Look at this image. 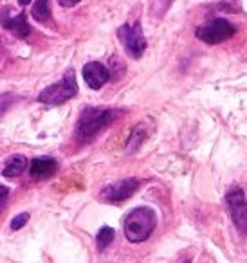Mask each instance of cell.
Listing matches in <instances>:
<instances>
[{
  "mask_svg": "<svg viewBox=\"0 0 247 263\" xmlns=\"http://www.w3.org/2000/svg\"><path fill=\"white\" fill-rule=\"evenodd\" d=\"M119 117V110L105 108V106H87L81 110L76 124V139L80 143H89L98 137L109 124Z\"/></svg>",
  "mask_w": 247,
  "mask_h": 263,
  "instance_id": "1",
  "label": "cell"
},
{
  "mask_svg": "<svg viewBox=\"0 0 247 263\" xmlns=\"http://www.w3.org/2000/svg\"><path fill=\"white\" fill-rule=\"evenodd\" d=\"M157 223L155 211L152 208H135L127 215L123 222L125 236L132 243H141V241L148 240L150 234L153 233Z\"/></svg>",
  "mask_w": 247,
  "mask_h": 263,
  "instance_id": "2",
  "label": "cell"
},
{
  "mask_svg": "<svg viewBox=\"0 0 247 263\" xmlns=\"http://www.w3.org/2000/svg\"><path fill=\"white\" fill-rule=\"evenodd\" d=\"M78 94V83H76V74L73 69H69L63 78L56 83L49 85L47 88L38 94V101L45 103V105H62V103L69 101L70 98Z\"/></svg>",
  "mask_w": 247,
  "mask_h": 263,
  "instance_id": "3",
  "label": "cell"
},
{
  "mask_svg": "<svg viewBox=\"0 0 247 263\" xmlns=\"http://www.w3.org/2000/svg\"><path fill=\"white\" fill-rule=\"evenodd\" d=\"M235 33H236V27L233 26L229 20L213 18V20H209V22L204 24V26L197 27L195 36L199 38L200 42H204V44L215 45V44H222V42L233 38Z\"/></svg>",
  "mask_w": 247,
  "mask_h": 263,
  "instance_id": "4",
  "label": "cell"
},
{
  "mask_svg": "<svg viewBox=\"0 0 247 263\" xmlns=\"http://www.w3.org/2000/svg\"><path fill=\"white\" fill-rule=\"evenodd\" d=\"M225 204H227L229 215L233 223L242 234H247V200L245 195L240 187L233 186L225 195Z\"/></svg>",
  "mask_w": 247,
  "mask_h": 263,
  "instance_id": "5",
  "label": "cell"
},
{
  "mask_svg": "<svg viewBox=\"0 0 247 263\" xmlns=\"http://www.w3.org/2000/svg\"><path fill=\"white\" fill-rule=\"evenodd\" d=\"M117 36L119 40L123 42L125 45V51L132 56V58H141L143 52L146 51V38L143 34L141 29V22H135L134 26H121L117 29Z\"/></svg>",
  "mask_w": 247,
  "mask_h": 263,
  "instance_id": "6",
  "label": "cell"
},
{
  "mask_svg": "<svg viewBox=\"0 0 247 263\" xmlns=\"http://www.w3.org/2000/svg\"><path fill=\"white\" fill-rule=\"evenodd\" d=\"M139 187V180L137 179H123V180H117L114 184H109L101 190L99 193V198L103 202H123L127 198H130L132 195L137 191Z\"/></svg>",
  "mask_w": 247,
  "mask_h": 263,
  "instance_id": "7",
  "label": "cell"
},
{
  "mask_svg": "<svg viewBox=\"0 0 247 263\" xmlns=\"http://www.w3.org/2000/svg\"><path fill=\"white\" fill-rule=\"evenodd\" d=\"M83 80L92 90H98V88H101L110 80V72L103 63L89 62L83 67Z\"/></svg>",
  "mask_w": 247,
  "mask_h": 263,
  "instance_id": "8",
  "label": "cell"
},
{
  "mask_svg": "<svg viewBox=\"0 0 247 263\" xmlns=\"http://www.w3.org/2000/svg\"><path fill=\"white\" fill-rule=\"evenodd\" d=\"M58 170V162L52 157H34L29 166V175L34 180H44L52 177Z\"/></svg>",
  "mask_w": 247,
  "mask_h": 263,
  "instance_id": "9",
  "label": "cell"
},
{
  "mask_svg": "<svg viewBox=\"0 0 247 263\" xmlns=\"http://www.w3.org/2000/svg\"><path fill=\"white\" fill-rule=\"evenodd\" d=\"M4 27L8 31H11V33L19 38H26L31 31L29 24H27V18H26V13H19V15L11 16V18L4 13Z\"/></svg>",
  "mask_w": 247,
  "mask_h": 263,
  "instance_id": "10",
  "label": "cell"
},
{
  "mask_svg": "<svg viewBox=\"0 0 247 263\" xmlns=\"http://www.w3.org/2000/svg\"><path fill=\"white\" fill-rule=\"evenodd\" d=\"M27 168V159L24 155H13L6 161L4 168H2V175L4 177H19L26 172Z\"/></svg>",
  "mask_w": 247,
  "mask_h": 263,
  "instance_id": "11",
  "label": "cell"
},
{
  "mask_svg": "<svg viewBox=\"0 0 247 263\" xmlns=\"http://www.w3.org/2000/svg\"><path fill=\"white\" fill-rule=\"evenodd\" d=\"M145 139H146V128L143 126V124H135L130 137H128V141H127V146H125L127 154H134V152L141 146Z\"/></svg>",
  "mask_w": 247,
  "mask_h": 263,
  "instance_id": "12",
  "label": "cell"
},
{
  "mask_svg": "<svg viewBox=\"0 0 247 263\" xmlns=\"http://www.w3.org/2000/svg\"><path fill=\"white\" fill-rule=\"evenodd\" d=\"M114 236H116V233H114L112 227L103 226L101 229H99L98 236H96V245H98V251H105V249L114 241Z\"/></svg>",
  "mask_w": 247,
  "mask_h": 263,
  "instance_id": "13",
  "label": "cell"
},
{
  "mask_svg": "<svg viewBox=\"0 0 247 263\" xmlns=\"http://www.w3.org/2000/svg\"><path fill=\"white\" fill-rule=\"evenodd\" d=\"M49 13V0H37V4L33 6V18L38 22H47Z\"/></svg>",
  "mask_w": 247,
  "mask_h": 263,
  "instance_id": "14",
  "label": "cell"
},
{
  "mask_svg": "<svg viewBox=\"0 0 247 263\" xmlns=\"http://www.w3.org/2000/svg\"><path fill=\"white\" fill-rule=\"evenodd\" d=\"M27 220H29V213H20V215H16L15 218L11 220L9 227H11V231H19V229H22V227L26 226Z\"/></svg>",
  "mask_w": 247,
  "mask_h": 263,
  "instance_id": "15",
  "label": "cell"
},
{
  "mask_svg": "<svg viewBox=\"0 0 247 263\" xmlns=\"http://www.w3.org/2000/svg\"><path fill=\"white\" fill-rule=\"evenodd\" d=\"M56 2H58L62 8H73V6H76L78 2H80V0H56Z\"/></svg>",
  "mask_w": 247,
  "mask_h": 263,
  "instance_id": "16",
  "label": "cell"
},
{
  "mask_svg": "<svg viewBox=\"0 0 247 263\" xmlns=\"http://www.w3.org/2000/svg\"><path fill=\"white\" fill-rule=\"evenodd\" d=\"M0 191H2V208H6V200H8V187L2 186L0 187Z\"/></svg>",
  "mask_w": 247,
  "mask_h": 263,
  "instance_id": "17",
  "label": "cell"
},
{
  "mask_svg": "<svg viewBox=\"0 0 247 263\" xmlns=\"http://www.w3.org/2000/svg\"><path fill=\"white\" fill-rule=\"evenodd\" d=\"M29 2H31V0H19V4H20V6H27Z\"/></svg>",
  "mask_w": 247,
  "mask_h": 263,
  "instance_id": "18",
  "label": "cell"
},
{
  "mask_svg": "<svg viewBox=\"0 0 247 263\" xmlns=\"http://www.w3.org/2000/svg\"><path fill=\"white\" fill-rule=\"evenodd\" d=\"M153 2H159V0H153ZM164 4H166V8H168V6L171 4V0H164Z\"/></svg>",
  "mask_w": 247,
  "mask_h": 263,
  "instance_id": "19",
  "label": "cell"
},
{
  "mask_svg": "<svg viewBox=\"0 0 247 263\" xmlns=\"http://www.w3.org/2000/svg\"><path fill=\"white\" fill-rule=\"evenodd\" d=\"M186 263H189V261H186Z\"/></svg>",
  "mask_w": 247,
  "mask_h": 263,
  "instance_id": "20",
  "label": "cell"
}]
</instances>
